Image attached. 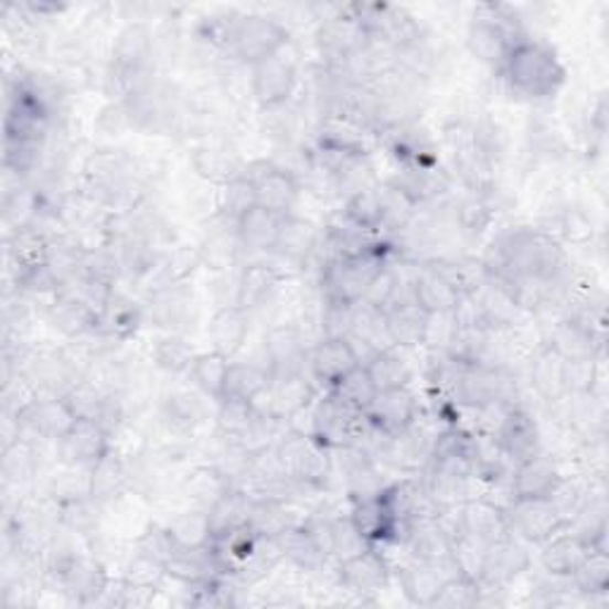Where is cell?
I'll list each match as a JSON object with an SVG mask.
<instances>
[{"instance_id": "cell-1", "label": "cell", "mask_w": 609, "mask_h": 609, "mask_svg": "<svg viewBox=\"0 0 609 609\" xmlns=\"http://www.w3.org/2000/svg\"><path fill=\"white\" fill-rule=\"evenodd\" d=\"M505 70L510 84L531 98L551 96L565 82V67L555 51L538 41H514Z\"/></svg>"}, {"instance_id": "cell-2", "label": "cell", "mask_w": 609, "mask_h": 609, "mask_svg": "<svg viewBox=\"0 0 609 609\" xmlns=\"http://www.w3.org/2000/svg\"><path fill=\"white\" fill-rule=\"evenodd\" d=\"M386 267L384 255L374 246L350 257H333L322 274L327 300L360 304L376 274Z\"/></svg>"}, {"instance_id": "cell-3", "label": "cell", "mask_w": 609, "mask_h": 609, "mask_svg": "<svg viewBox=\"0 0 609 609\" xmlns=\"http://www.w3.org/2000/svg\"><path fill=\"white\" fill-rule=\"evenodd\" d=\"M286 43L288 32L281 22L265 18V14H248V18L236 20L228 49L234 51L241 63L253 67L267 57L279 55Z\"/></svg>"}, {"instance_id": "cell-4", "label": "cell", "mask_w": 609, "mask_h": 609, "mask_svg": "<svg viewBox=\"0 0 609 609\" xmlns=\"http://www.w3.org/2000/svg\"><path fill=\"white\" fill-rule=\"evenodd\" d=\"M417 400L407 386L378 391L364 413L372 429L384 438H403L417 421Z\"/></svg>"}, {"instance_id": "cell-5", "label": "cell", "mask_w": 609, "mask_h": 609, "mask_svg": "<svg viewBox=\"0 0 609 609\" xmlns=\"http://www.w3.org/2000/svg\"><path fill=\"white\" fill-rule=\"evenodd\" d=\"M281 464L291 481L302 485H324L329 477L327 446L312 436H291L277 448Z\"/></svg>"}, {"instance_id": "cell-6", "label": "cell", "mask_w": 609, "mask_h": 609, "mask_svg": "<svg viewBox=\"0 0 609 609\" xmlns=\"http://www.w3.org/2000/svg\"><path fill=\"white\" fill-rule=\"evenodd\" d=\"M113 450L110 431L100 419L79 417L67 436L57 440L60 460L70 467H94Z\"/></svg>"}, {"instance_id": "cell-7", "label": "cell", "mask_w": 609, "mask_h": 609, "mask_svg": "<svg viewBox=\"0 0 609 609\" xmlns=\"http://www.w3.org/2000/svg\"><path fill=\"white\" fill-rule=\"evenodd\" d=\"M253 96L263 105L265 110H274L279 105L291 100L298 86V70L291 60L281 53L263 60V63L253 65L250 70Z\"/></svg>"}, {"instance_id": "cell-8", "label": "cell", "mask_w": 609, "mask_h": 609, "mask_svg": "<svg viewBox=\"0 0 609 609\" xmlns=\"http://www.w3.org/2000/svg\"><path fill=\"white\" fill-rule=\"evenodd\" d=\"M507 522H510V531L520 533L522 541L538 543V545L551 541L555 533H559L567 526L547 498L514 500L512 510L507 512Z\"/></svg>"}, {"instance_id": "cell-9", "label": "cell", "mask_w": 609, "mask_h": 609, "mask_svg": "<svg viewBox=\"0 0 609 609\" xmlns=\"http://www.w3.org/2000/svg\"><path fill=\"white\" fill-rule=\"evenodd\" d=\"M464 298L462 286L457 284L452 271L440 265L421 267L413 281V300L419 304L424 312L440 314L452 312L457 304Z\"/></svg>"}, {"instance_id": "cell-10", "label": "cell", "mask_w": 609, "mask_h": 609, "mask_svg": "<svg viewBox=\"0 0 609 609\" xmlns=\"http://www.w3.org/2000/svg\"><path fill=\"white\" fill-rule=\"evenodd\" d=\"M308 364L317 384L331 391L348 372H353L362 362L350 339H322V343H317L308 355Z\"/></svg>"}, {"instance_id": "cell-11", "label": "cell", "mask_w": 609, "mask_h": 609, "mask_svg": "<svg viewBox=\"0 0 609 609\" xmlns=\"http://www.w3.org/2000/svg\"><path fill=\"white\" fill-rule=\"evenodd\" d=\"M531 565V557L526 547L512 538L510 533L507 536H502L493 543H489V551H485V562H483V571L479 584L481 586H505L510 581H514L516 576L522 571H526Z\"/></svg>"}, {"instance_id": "cell-12", "label": "cell", "mask_w": 609, "mask_h": 609, "mask_svg": "<svg viewBox=\"0 0 609 609\" xmlns=\"http://www.w3.org/2000/svg\"><path fill=\"white\" fill-rule=\"evenodd\" d=\"M20 421L45 440H63L76 424V413L67 398H43L26 405L18 415Z\"/></svg>"}, {"instance_id": "cell-13", "label": "cell", "mask_w": 609, "mask_h": 609, "mask_svg": "<svg viewBox=\"0 0 609 609\" xmlns=\"http://www.w3.org/2000/svg\"><path fill=\"white\" fill-rule=\"evenodd\" d=\"M255 186V201L277 215H291L298 197L300 184L291 172L281 170V167H265L263 172L248 174Z\"/></svg>"}, {"instance_id": "cell-14", "label": "cell", "mask_w": 609, "mask_h": 609, "mask_svg": "<svg viewBox=\"0 0 609 609\" xmlns=\"http://www.w3.org/2000/svg\"><path fill=\"white\" fill-rule=\"evenodd\" d=\"M562 481L555 460L541 452L516 462V471L512 477V493L514 500H536L551 498L555 485Z\"/></svg>"}, {"instance_id": "cell-15", "label": "cell", "mask_w": 609, "mask_h": 609, "mask_svg": "<svg viewBox=\"0 0 609 609\" xmlns=\"http://www.w3.org/2000/svg\"><path fill=\"white\" fill-rule=\"evenodd\" d=\"M341 584L357 596H372L388 584V565L372 547L341 559Z\"/></svg>"}, {"instance_id": "cell-16", "label": "cell", "mask_w": 609, "mask_h": 609, "mask_svg": "<svg viewBox=\"0 0 609 609\" xmlns=\"http://www.w3.org/2000/svg\"><path fill=\"white\" fill-rule=\"evenodd\" d=\"M265 355H267V370L271 378L298 374L302 362L308 360L304 353V343L298 329L293 327H274L265 336Z\"/></svg>"}, {"instance_id": "cell-17", "label": "cell", "mask_w": 609, "mask_h": 609, "mask_svg": "<svg viewBox=\"0 0 609 609\" xmlns=\"http://www.w3.org/2000/svg\"><path fill=\"white\" fill-rule=\"evenodd\" d=\"M429 312H424L415 300L393 304L384 312L386 339L398 348H417L426 343L429 331Z\"/></svg>"}, {"instance_id": "cell-18", "label": "cell", "mask_w": 609, "mask_h": 609, "mask_svg": "<svg viewBox=\"0 0 609 609\" xmlns=\"http://www.w3.org/2000/svg\"><path fill=\"white\" fill-rule=\"evenodd\" d=\"M512 41L507 29L502 26L495 18H481L469 24L467 32V49L483 65H502L505 67V60L512 51Z\"/></svg>"}, {"instance_id": "cell-19", "label": "cell", "mask_w": 609, "mask_h": 609, "mask_svg": "<svg viewBox=\"0 0 609 609\" xmlns=\"http://www.w3.org/2000/svg\"><path fill=\"white\" fill-rule=\"evenodd\" d=\"M498 446L514 462H522L538 452V426L526 409H507L498 431Z\"/></svg>"}, {"instance_id": "cell-20", "label": "cell", "mask_w": 609, "mask_h": 609, "mask_svg": "<svg viewBox=\"0 0 609 609\" xmlns=\"http://www.w3.org/2000/svg\"><path fill=\"white\" fill-rule=\"evenodd\" d=\"M281 220L284 215H277V212H271L263 205H253L234 222L241 246L257 253H274V246H277V238L281 232Z\"/></svg>"}, {"instance_id": "cell-21", "label": "cell", "mask_w": 609, "mask_h": 609, "mask_svg": "<svg viewBox=\"0 0 609 609\" xmlns=\"http://www.w3.org/2000/svg\"><path fill=\"white\" fill-rule=\"evenodd\" d=\"M317 226L308 220L296 217L291 212V215H284L281 220V232L277 238V246H274V255L288 265L300 267L310 260V255L317 248Z\"/></svg>"}, {"instance_id": "cell-22", "label": "cell", "mask_w": 609, "mask_h": 609, "mask_svg": "<svg viewBox=\"0 0 609 609\" xmlns=\"http://www.w3.org/2000/svg\"><path fill=\"white\" fill-rule=\"evenodd\" d=\"M248 333H250L248 312L238 308V304H228V308L217 310L207 327L212 350H217V353L226 357L236 355L238 350L246 345Z\"/></svg>"}, {"instance_id": "cell-23", "label": "cell", "mask_w": 609, "mask_h": 609, "mask_svg": "<svg viewBox=\"0 0 609 609\" xmlns=\"http://www.w3.org/2000/svg\"><path fill=\"white\" fill-rule=\"evenodd\" d=\"M362 413H355L341 400L329 395V400L319 405L314 415V438L322 446H345L350 438H355L353 426L355 419H360Z\"/></svg>"}, {"instance_id": "cell-24", "label": "cell", "mask_w": 609, "mask_h": 609, "mask_svg": "<svg viewBox=\"0 0 609 609\" xmlns=\"http://www.w3.org/2000/svg\"><path fill=\"white\" fill-rule=\"evenodd\" d=\"M588 553L590 547L584 541H578L571 531L555 533L551 541L543 543L541 565L555 578H571V574L578 569Z\"/></svg>"}, {"instance_id": "cell-25", "label": "cell", "mask_w": 609, "mask_h": 609, "mask_svg": "<svg viewBox=\"0 0 609 609\" xmlns=\"http://www.w3.org/2000/svg\"><path fill=\"white\" fill-rule=\"evenodd\" d=\"M88 469H90V474H88L86 493L90 500L105 505V502H113L121 493H125L127 483H129V471H127L125 460H121L115 450H110L103 457V460H98L94 467H88Z\"/></svg>"}, {"instance_id": "cell-26", "label": "cell", "mask_w": 609, "mask_h": 609, "mask_svg": "<svg viewBox=\"0 0 609 609\" xmlns=\"http://www.w3.org/2000/svg\"><path fill=\"white\" fill-rule=\"evenodd\" d=\"M455 576V574H450ZM444 567L431 565V562L417 559L413 567H407L403 574V592L405 598L417 607H434L444 584L450 578Z\"/></svg>"}, {"instance_id": "cell-27", "label": "cell", "mask_w": 609, "mask_h": 609, "mask_svg": "<svg viewBox=\"0 0 609 609\" xmlns=\"http://www.w3.org/2000/svg\"><path fill=\"white\" fill-rule=\"evenodd\" d=\"M150 55H152V34L146 24L131 22L117 34V41L113 45V57H115V67L119 72L146 70Z\"/></svg>"}, {"instance_id": "cell-28", "label": "cell", "mask_w": 609, "mask_h": 609, "mask_svg": "<svg viewBox=\"0 0 609 609\" xmlns=\"http://www.w3.org/2000/svg\"><path fill=\"white\" fill-rule=\"evenodd\" d=\"M462 531L471 533V536L483 541V543H493L502 536H507L510 522L507 514L500 507H495L493 502L485 500H469L462 505Z\"/></svg>"}, {"instance_id": "cell-29", "label": "cell", "mask_w": 609, "mask_h": 609, "mask_svg": "<svg viewBox=\"0 0 609 609\" xmlns=\"http://www.w3.org/2000/svg\"><path fill=\"white\" fill-rule=\"evenodd\" d=\"M60 578H63L70 596H74L82 605L96 602L100 596L108 592V586H110L108 574L103 571V567L96 565V562L82 559V557H76L72 565L60 574Z\"/></svg>"}, {"instance_id": "cell-30", "label": "cell", "mask_w": 609, "mask_h": 609, "mask_svg": "<svg viewBox=\"0 0 609 609\" xmlns=\"http://www.w3.org/2000/svg\"><path fill=\"white\" fill-rule=\"evenodd\" d=\"M269 386H271V374L267 367H263V364L232 362V367H228L224 398L255 405L263 395H267Z\"/></svg>"}, {"instance_id": "cell-31", "label": "cell", "mask_w": 609, "mask_h": 609, "mask_svg": "<svg viewBox=\"0 0 609 609\" xmlns=\"http://www.w3.org/2000/svg\"><path fill=\"white\" fill-rule=\"evenodd\" d=\"M269 395V409L279 417L298 415L312 400V384L300 372L271 378V386L267 391Z\"/></svg>"}, {"instance_id": "cell-32", "label": "cell", "mask_w": 609, "mask_h": 609, "mask_svg": "<svg viewBox=\"0 0 609 609\" xmlns=\"http://www.w3.org/2000/svg\"><path fill=\"white\" fill-rule=\"evenodd\" d=\"M167 533H170L174 551H201V547H207L215 541L207 510L181 512L167 526Z\"/></svg>"}, {"instance_id": "cell-33", "label": "cell", "mask_w": 609, "mask_h": 609, "mask_svg": "<svg viewBox=\"0 0 609 609\" xmlns=\"http://www.w3.org/2000/svg\"><path fill=\"white\" fill-rule=\"evenodd\" d=\"M531 384L545 400H559L567 395L565 388V357L547 345L531 364Z\"/></svg>"}, {"instance_id": "cell-34", "label": "cell", "mask_w": 609, "mask_h": 609, "mask_svg": "<svg viewBox=\"0 0 609 609\" xmlns=\"http://www.w3.org/2000/svg\"><path fill=\"white\" fill-rule=\"evenodd\" d=\"M279 284V271L267 263H253L241 271L236 304L243 310H253L260 304Z\"/></svg>"}, {"instance_id": "cell-35", "label": "cell", "mask_w": 609, "mask_h": 609, "mask_svg": "<svg viewBox=\"0 0 609 609\" xmlns=\"http://www.w3.org/2000/svg\"><path fill=\"white\" fill-rule=\"evenodd\" d=\"M250 498L246 493L238 491H226L215 505L207 510L210 514V524H212V533H215V538L228 536V533H234L243 526H248V514H250Z\"/></svg>"}, {"instance_id": "cell-36", "label": "cell", "mask_w": 609, "mask_h": 609, "mask_svg": "<svg viewBox=\"0 0 609 609\" xmlns=\"http://www.w3.org/2000/svg\"><path fill=\"white\" fill-rule=\"evenodd\" d=\"M228 367H232V362H228L226 355L217 353V350H210V353L195 355L191 364V376L195 381V386L201 388L207 398L224 400Z\"/></svg>"}, {"instance_id": "cell-37", "label": "cell", "mask_w": 609, "mask_h": 609, "mask_svg": "<svg viewBox=\"0 0 609 609\" xmlns=\"http://www.w3.org/2000/svg\"><path fill=\"white\" fill-rule=\"evenodd\" d=\"M96 324H100L115 339H129L141 324V308L131 298L113 293L100 308Z\"/></svg>"}, {"instance_id": "cell-38", "label": "cell", "mask_w": 609, "mask_h": 609, "mask_svg": "<svg viewBox=\"0 0 609 609\" xmlns=\"http://www.w3.org/2000/svg\"><path fill=\"white\" fill-rule=\"evenodd\" d=\"M553 350L562 357H598V336L578 319H567L553 331Z\"/></svg>"}, {"instance_id": "cell-39", "label": "cell", "mask_w": 609, "mask_h": 609, "mask_svg": "<svg viewBox=\"0 0 609 609\" xmlns=\"http://www.w3.org/2000/svg\"><path fill=\"white\" fill-rule=\"evenodd\" d=\"M193 296L186 291L184 284H177L170 288H162V291L150 296V312L156 317L158 327L172 329L179 322H184L186 314L191 312Z\"/></svg>"}, {"instance_id": "cell-40", "label": "cell", "mask_w": 609, "mask_h": 609, "mask_svg": "<svg viewBox=\"0 0 609 609\" xmlns=\"http://www.w3.org/2000/svg\"><path fill=\"white\" fill-rule=\"evenodd\" d=\"M376 386L370 376V372L364 370V364H357L353 372H348L336 386L331 388V395L343 405H348L355 413H367V407L376 398Z\"/></svg>"}, {"instance_id": "cell-41", "label": "cell", "mask_w": 609, "mask_h": 609, "mask_svg": "<svg viewBox=\"0 0 609 609\" xmlns=\"http://www.w3.org/2000/svg\"><path fill=\"white\" fill-rule=\"evenodd\" d=\"M571 581L584 596H605L609 590V555L605 547H590L586 559L571 574Z\"/></svg>"}, {"instance_id": "cell-42", "label": "cell", "mask_w": 609, "mask_h": 609, "mask_svg": "<svg viewBox=\"0 0 609 609\" xmlns=\"http://www.w3.org/2000/svg\"><path fill=\"white\" fill-rule=\"evenodd\" d=\"M364 370L370 372L376 391H388V388H403L409 381V367L403 355L395 353V350H376V353L364 364Z\"/></svg>"}, {"instance_id": "cell-43", "label": "cell", "mask_w": 609, "mask_h": 609, "mask_svg": "<svg viewBox=\"0 0 609 609\" xmlns=\"http://www.w3.org/2000/svg\"><path fill=\"white\" fill-rule=\"evenodd\" d=\"M232 491V479L217 467H201L195 469L193 474L186 481V495L189 500H193L195 505H201L205 510H210L215 502L226 493Z\"/></svg>"}, {"instance_id": "cell-44", "label": "cell", "mask_w": 609, "mask_h": 609, "mask_svg": "<svg viewBox=\"0 0 609 609\" xmlns=\"http://www.w3.org/2000/svg\"><path fill=\"white\" fill-rule=\"evenodd\" d=\"M281 547V555L286 559H291L296 567L300 569H317L319 565H324L327 557L319 553V547L312 543L302 524H296L288 531H284L279 538H274Z\"/></svg>"}, {"instance_id": "cell-45", "label": "cell", "mask_w": 609, "mask_h": 609, "mask_svg": "<svg viewBox=\"0 0 609 609\" xmlns=\"http://www.w3.org/2000/svg\"><path fill=\"white\" fill-rule=\"evenodd\" d=\"M345 217L362 234H372L378 232V228H384V210H381L378 191L364 189L350 195L345 203Z\"/></svg>"}, {"instance_id": "cell-46", "label": "cell", "mask_w": 609, "mask_h": 609, "mask_svg": "<svg viewBox=\"0 0 609 609\" xmlns=\"http://www.w3.org/2000/svg\"><path fill=\"white\" fill-rule=\"evenodd\" d=\"M193 167L201 177H205L210 181H222V184H226L228 179L241 174L238 160L234 152L226 148H217V146H207V148L195 150Z\"/></svg>"}, {"instance_id": "cell-47", "label": "cell", "mask_w": 609, "mask_h": 609, "mask_svg": "<svg viewBox=\"0 0 609 609\" xmlns=\"http://www.w3.org/2000/svg\"><path fill=\"white\" fill-rule=\"evenodd\" d=\"M162 419L177 431H193L203 421V405L193 393H174L164 400Z\"/></svg>"}, {"instance_id": "cell-48", "label": "cell", "mask_w": 609, "mask_h": 609, "mask_svg": "<svg viewBox=\"0 0 609 609\" xmlns=\"http://www.w3.org/2000/svg\"><path fill=\"white\" fill-rule=\"evenodd\" d=\"M381 197V210H384L386 228H403L415 215L417 201L400 184H386L376 189Z\"/></svg>"}, {"instance_id": "cell-49", "label": "cell", "mask_w": 609, "mask_h": 609, "mask_svg": "<svg viewBox=\"0 0 609 609\" xmlns=\"http://www.w3.org/2000/svg\"><path fill=\"white\" fill-rule=\"evenodd\" d=\"M167 576V565L156 557H150L146 553H136L133 559L127 565V571H125V581L127 586L136 588V590H143V592H156V588L160 586L162 578Z\"/></svg>"}, {"instance_id": "cell-50", "label": "cell", "mask_w": 609, "mask_h": 609, "mask_svg": "<svg viewBox=\"0 0 609 609\" xmlns=\"http://www.w3.org/2000/svg\"><path fill=\"white\" fill-rule=\"evenodd\" d=\"M220 205L224 215L234 222L243 215V212H248L253 205H257L253 179L248 174H238L234 179H228L226 184H222Z\"/></svg>"}, {"instance_id": "cell-51", "label": "cell", "mask_w": 609, "mask_h": 609, "mask_svg": "<svg viewBox=\"0 0 609 609\" xmlns=\"http://www.w3.org/2000/svg\"><path fill=\"white\" fill-rule=\"evenodd\" d=\"M571 522H574L571 533L578 541H584L588 547H605L607 516H605L602 505H596V502H586V505L578 510V514Z\"/></svg>"}, {"instance_id": "cell-52", "label": "cell", "mask_w": 609, "mask_h": 609, "mask_svg": "<svg viewBox=\"0 0 609 609\" xmlns=\"http://www.w3.org/2000/svg\"><path fill=\"white\" fill-rule=\"evenodd\" d=\"M152 360H156V364L162 372L181 374V372H191L195 355L184 339L164 336L158 341L156 350H152Z\"/></svg>"}, {"instance_id": "cell-53", "label": "cell", "mask_w": 609, "mask_h": 609, "mask_svg": "<svg viewBox=\"0 0 609 609\" xmlns=\"http://www.w3.org/2000/svg\"><path fill=\"white\" fill-rule=\"evenodd\" d=\"M481 584L474 581V578L455 574L444 584V590L436 600L434 607H450V609H467V607H477L481 605Z\"/></svg>"}, {"instance_id": "cell-54", "label": "cell", "mask_w": 609, "mask_h": 609, "mask_svg": "<svg viewBox=\"0 0 609 609\" xmlns=\"http://www.w3.org/2000/svg\"><path fill=\"white\" fill-rule=\"evenodd\" d=\"M41 139L39 136H20V139L6 141V170L14 174L32 172L41 160Z\"/></svg>"}, {"instance_id": "cell-55", "label": "cell", "mask_w": 609, "mask_h": 609, "mask_svg": "<svg viewBox=\"0 0 609 609\" xmlns=\"http://www.w3.org/2000/svg\"><path fill=\"white\" fill-rule=\"evenodd\" d=\"M596 357H567L565 360V388L571 395H592L598 384Z\"/></svg>"}, {"instance_id": "cell-56", "label": "cell", "mask_w": 609, "mask_h": 609, "mask_svg": "<svg viewBox=\"0 0 609 609\" xmlns=\"http://www.w3.org/2000/svg\"><path fill=\"white\" fill-rule=\"evenodd\" d=\"M238 234H228V232H215L210 234L203 246L197 248L201 253V263L207 265V269H226L232 267L234 257H236V246H238Z\"/></svg>"}, {"instance_id": "cell-57", "label": "cell", "mask_w": 609, "mask_h": 609, "mask_svg": "<svg viewBox=\"0 0 609 609\" xmlns=\"http://www.w3.org/2000/svg\"><path fill=\"white\" fill-rule=\"evenodd\" d=\"M34 471V452L29 446H24L22 440H14V444H8L3 450V474L8 481L20 483L29 479V474Z\"/></svg>"}, {"instance_id": "cell-58", "label": "cell", "mask_w": 609, "mask_h": 609, "mask_svg": "<svg viewBox=\"0 0 609 609\" xmlns=\"http://www.w3.org/2000/svg\"><path fill=\"white\" fill-rule=\"evenodd\" d=\"M364 547H370V543L360 536V531L353 522H333V555L345 559L362 553Z\"/></svg>"}, {"instance_id": "cell-59", "label": "cell", "mask_w": 609, "mask_h": 609, "mask_svg": "<svg viewBox=\"0 0 609 609\" xmlns=\"http://www.w3.org/2000/svg\"><path fill=\"white\" fill-rule=\"evenodd\" d=\"M547 500L553 502V507L557 510V514L562 516V520H565L567 526H569V522L574 520V516L578 514V510H581L586 505L581 491H578L574 483H567L565 479H562L555 485V491L551 493V498H547Z\"/></svg>"}, {"instance_id": "cell-60", "label": "cell", "mask_w": 609, "mask_h": 609, "mask_svg": "<svg viewBox=\"0 0 609 609\" xmlns=\"http://www.w3.org/2000/svg\"><path fill=\"white\" fill-rule=\"evenodd\" d=\"M90 502L82 495H72L67 498L63 505H60V522L70 526L72 531H86L90 524H94V510H90Z\"/></svg>"}, {"instance_id": "cell-61", "label": "cell", "mask_w": 609, "mask_h": 609, "mask_svg": "<svg viewBox=\"0 0 609 609\" xmlns=\"http://www.w3.org/2000/svg\"><path fill=\"white\" fill-rule=\"evenodd\" d=\"M491 222V207L485 205L483 197H469L460 205V224L464 226V232L471 234H481L485 226Z\"/></svg>"}]
</instances>
